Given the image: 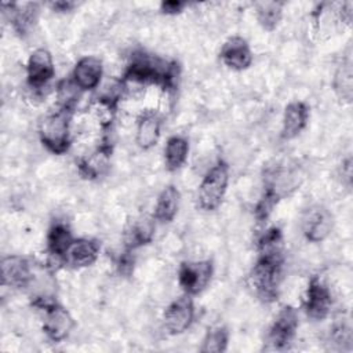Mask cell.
Here are the masks:
<instances>
[{
  "instance_id": "1",
  "label": "cell",
  "mask_w": 353,
  "mask_h": 353,
  "mask_svg": "<svg viewBox=\"0 0 353 353\" xmlns=\"http://www.w3.org/2000/svg\"><path fill=\"white\" fill-rule=\"evenodd\" d=\"M179 76L181 66L176 61L160 58L145 50H137L131 54L121 80L125 88H143L153 84L167 92H174L178 87Z\"/></svg>"
},
{
  "instance_id": "2",
  "label": "cell",
  "mask_w": 353,
  "mask_h": 353,
  "mask_svg": "<svg viewBox=\"0 0 353 353\" xmlns=\"http://www.w3.org/2000/svg\"><path fill=\"white\" fill-rule=\"evenodd\" d=\"M262 179V194L254 208L258 222H266L273 208L299 188L303 175L295 165L276 164L265 170Z\"/></svg>"
},
{
  "instance_id": "3",
  "label": "cell",
  "mask_w": 353,
  "mask_h": 353,
  "mask_svg": "<svg viewBox=\"0 0 353 353\" xmlns=\"http://www.w3.org/2000/svg\"><path fill=\"white\" fill-rule=\"evenodd\" d=\"M283 268L284 259L256 256L247 276V285L256 299L263 303H272L279 298Z\"/></svg>"
},
{
  "instance_id": "4",
  "label": "cell",
  "mask_w": 353,
  "mask_h": 353,
  "mask_svg": "<svg viewBox=\"0 0 353 353\" xmlns=\"http://www.w3.org/2000/svg\"><path fill=\"white\" fill-rule=\"evenodd\" d=\"M74 110L57 106L39 123V139L47 152L61 156L72 146V117Z\"/></svg>"
},
{
  "instance_id": "5",
  "label": "cell",
  "mask_w": 353,
  "mask_h": 353,
  "mask_svg": "<svg viewBox=\"0 0 353 353\" xmlns=\"http://www.w3.org/2000/svg\"><path fill=\"white\" fill-rule=\"evenodd\" d=\"M229 164L219 159L210 170L204 174L199 190L197 204L204 211H214L221 207L229 186Z\"/></svg>"
},
{
  "instance_id": "6",
  "label": "cell",
  "mask_w": 353,
  "mask_h": 353,
  "mask_svg": "<svg viewBox=\"0 0 353 353\" xmlns=\"http://www.w3.org/2000/svg\"><path fill=\"white\" fill-rule=\"evenodd\" d=\"M332 305L334 298L330 287L320 276H310L302 299V309L305 314L314 321H321L330 316Z\"/></svg>"
},
{
  "instance_id": "7",
  "label": "cell",
  "mask_w": 353,
  "mask_h": 353,
  "mask_svg": "<svg viewBox=\"0 0 353 353\" xmlns=\"http://www.w3.org/2000/svg\"><path fill=\"white\" fill-rule=\"evenodd\" d=\"M299 327L298 312L294 306H283L268 328L266 342L274 350H285L291 346Z\"/></svg>"
},
{
  "instance_id": "8",
  "label": "cell",
  "mask_w": 353,
  "mask_h": 353,
  "mask_svg": "<svg viewBox=\"0 0 353 353\" xmlns=\"http://www.w3.org/2000/svg\"><path fill=\"white\" fill-rule=\"evenodd\" d=\"M214 265L210 259L183 261L178 268V284L183 294L194 296L201 294L211 283Z\"/></svg>"
},
{
  "instance_id": "9",
  "label": "cell",
  "mask_w": 353,
  "mask_h": 353,
  "mask_svg": "<svg viewBox=\"0 0 353 353\" xmlns=\"http://www.w3.org/2000/svg\"><path fill=\"white\" fill-rule=\"evenodd\" d=\"M43 325L41 330L46 338L52 343L65 341L76 327V321L70 312L59 302H52L41 309Z\"/></svg>"
},
{
  "instance_id": "10",
  "label": "cell",
  "mask_w": 353,
  "mask_h": 353,
  "mask_svg": "<svg viewBox=\"0 0 353 353\" xmlns=\"http://www.w3.org/2000/svg\"><path fill=\"white\" fill-rule=\"evenodd\" d=\"M334 216L331 211L321 205L313 204L305 210L301 218V229L303 237L310 243L324 241L332 232Z\"/></svg>"
},
{
  "instance_id": "11",
  "label": "cell",
  "mask_w": 353,
  "mask_h": 353,
  "mask_svg": "<svg viewBox=\"0 0 353 353\" xmlns=\"http://www.w3.org/2000/svg\"><path fill=\"white\" fill-rule=\"evenodd\" d=\"M196 307L190 295L183 294L168 303L163 313V325L170 335H181L194 321Z\"/></svg>"
},
{
  "instance_id": "12",
  "label": "cell",
  "mask_w": 353,
  "mask_h": 353,
  "mask_svg": "<svg viewBox=\"0 0 353 353\" xmlns=\"http://www.w3.org/2000/svg\"><path fill=\"white\" fill-rule=\"evenodd\" d=\"M55 77V66L47 48H36L26 62V83L30 90L41 91Z\"/></svg>"
},
{
  "instance_id": "13",
  "label": "cell",
  "mask_w": 353,
  "mask_h": 353,
  "mask_svg": "<svg viewBox=\"0 0 353 353\" xmlns=\"http://www.w3.org/2000/svg\"><path fill=\"white\" fill-rule=\"evenodd\" d=\"M1 283L3 285L26 290L36 265L22 255H8L1 259Z\"/></svg>"
},
{
  "instance_id": "14",
  "label": "cell",
  "mask_w": 353,
  "mask_h": 353,
  "mask_svg": "<svg viewBox=\"0 0 353 353\" xmlns=\"http://www.w3.org/2000/svg\"><path fill=\"white\" fill-rule=\"evenodd\" d=\"M103 77V65L98 57L84 55L73 66L70 79L81 92L97 90Z\"/></svg>"
},
{
  "instance_id": "15",
  "label": "cell",
  "mask_w": 353,
  "mask_h": 353,
  "mask_svg": "<svg viewBox=\"0 0 353 353\" xmlns=\"http://www.w3.org/2000/svg\"><path fill=\"white\" fill-rule=\"evenodd\" d=\"M219 59L229 69L243 72L251 66L254 55L248 41L244 37L232 36L222 44Z\"/></svg>"
},
{
  "instance_id": "16",
  "label": "cell",
  "mask_w": 353,
  "mask_h": 353,
  "mask_svg": "<svg viewBox=\"0 0 353 353\" xmlns=\"http://www.w3.org/2000/svg\"><path fill=\"white\" fill-rule=\"evenodd\" d=\"M39 12H40L39 3L3 4L4 17H7V21L10 22L11 28L21 37L29 34V32L33 29V26L37 22Z\"/></svg>"
},
{
  "instance_id": "17",
  "label": "cell",
  "mask_w": 353,
  "mask_h": 353,
  "mask_svg": "<svg viewBox=\"0 0 353 353\" xmlns=\"http://www.w3.org/2000/svg\"><path fill=\"white\" fill-rule=\"evenodd\" d=\"M74 239L76 237L73 236L70 226L65 221L57 219L50 225L47 230L46 251L50 255V258L63 263L65 256L69 248L72 247Z\"/></svg>"
},
{
  "instance_id": "18",
  "label": "cell",
  "mask_w": 353,
  "mask_h": 353,
  "mask_svg": "<svg viewBox=\"0 0 353 353\" xmlns=\"http://www.w3.org/2000/svg\"><path fill=\"white\" fill-rule=\"evenodd\" d=\"M310 108L303 101H292L287 103L283 112L280 135L283 139L290 141L296 138L307 125Z\"/></svg>"
},
{
  "instance_id": "19",
  "label": "cell",
  "mask_w": 353,
  "mask_h": 353,
  "mask_svg": "<svg viewBox=\"0 0 353 353\" xmlns=\"http://www.w3.org/2000/svg\"><path fill=\"white\" fill-rule=\"evenodd\" d=\"M101 252V243L91 237L74 239L72 247L69 248L63 263L73 268L81 269L94 265Z\"/></svg>"
},
{
  "instance_id": "20",
  "label": "cell",
  "mask_w": 353,
  "mask_h": 353,
  "mask_svg": "<svg viewBox=\"0 0 353 353\" xmlns=\"http://www.w3.org/2000/svg\"><path fill=\"white\" fill-rule=\"evenodd\" d=\"M161 123V116L152 109L145 110L138 116L135 125V141L141 149L149 150L159 142Z\"/></svg>"
},
{
  "instance_id": "21",
  "label": "cell",
  "mask_w": 353,
  "mask_h": 353,
  "mask_svg": "<svg viewBox=\"0 0 353 353\" xmlns=\"http://www.w3.org/2000/svg\"><path fill=\"white\" fill-rule=\"evenodd\" d=\"M110 154H112L110 141L103 139V142L94 152H91L88 156L81 157L77 161L79 174L85 179L99 178L108 168Z\"/></svg>"
},
{
  "instance_id": "22",
  "label": "cell",
  "mask_w": 353,
  "mask_h": 353,
  "mask_svg": "<svg viewBox=\"0 0 353 353\" xmlns=\"http://www.w3.org/2000/svg\"><path fill=\"white\" fill-rule=\"evenodd\" d=\"M154 223L152 218H135L131 221L124 230V248L135 251L149 243L154 237Z\"/></svg>"
},
{
  "instance_id": "23",
  "label": "cell",
  "mask_w": 353,
  "mask_h": 353,
  "mask_svg": "<svg viewBox=\"0 0 353 353\" xmlns=\"http://www.w3.org/2000/svg\"><path fill=\"white\" fill-rule=\"evenodd\" d=\"M179 190L174 185L165 186L157 196L154 208H153V219L160 223H170L178 214L179 208Z\"/></svg>"
},
{
  "instance_id": "24",
  "label": "cell",
  "mask_w": 353,
  "mask_h": 353,
  "mask_svg": "<svg viewBox=\"0 0 353 353\" xmlns=\"http://www.w3.org/2000/svg\"><path fill=\"white\" fill-rule=\"evenodd\" d=\"M332 90L336 98L343 103H350L353 99V62L350 55L342 58L338 63L334 77Z\"/></svg>"
},
{
  "instance_id": "25",
  "label": "cell",
  "mask_w": 353,
  "mask_h": 353,
  "mask_svg": "<svg viewBox=\"0 0 353 353\" xmlns=\"http://www.w3.org/2000/svg\"><path fill=\"white\" fill-rule=\"evenodd\" d=\"M258 256L284 259V234L279 226H270L256 240Z\"/></svg>"
},
{
  "instance_id": "26",
  "label": "cell",
  "mask_w": 353,
  "mask_h": 353,
  "mask_svg": "<svg viewBox=\"0 0 353 353\" xmlns=\"http://www.w3.org/2000/svg\"><path fill=\"white\" fill-rule=\"evenodd\" d=\"M189 156V141L183 135H171L164 145V164L168 171H178Z\"/></svg>"
},
{
  "instance_id": "27",
  "label": "cell",
  "mask_w": 353,
  "mask_h": 353,
  "mask_svg": "<svg viewBox=\"0 0 353 353\" xmlns=\"http://www.w3.org/2000/svg\"><path fill=\"white\" fill-rule=\"evenodd\" d=\"M283 11H284L283 1L255 3V18H256L259 26L268 32H272L279 26L280 21L283 18Z\"/></svg>"
},
{
  "instance_id": "28",
  "label": "cell",
  "mask_w": 353,
  "mask_h": 353,
  "mask_svg": "<svg viewBox=\"0 0 353 353\" xmlns=\"http://www.w3.org/2000/svg\"><path fill=\"white\" fill-rule=\"evenodd\" d=\"M97 101L98 103L105 108L109 112H114L117 108V103L125 94V85L124 81L120 79H110L105 83H101V85L97 88Z\"/></svg>"
},
{
  "instance_id": "29",
  "label": "cell",
  "mask_w": 353,
  "mask_h": 353,
  "mask_svg": "<svg viewBox=\"0 0 353 353\" xmlns=\"http://www.w3.org/2000/svg\"><path fill=\"white\" fill-rule=\"evenodd\" d=\"M230 332L225 325H215L205 332L200 352L201 353H223L228 350Z\"/></svg>"
},
{
  "instance_id": "30",
  "label": "cell",
  "mask_w": 353,
  "mask_h": 353,
  "mask_svg": "<svg viewBox=\"0 0 353 353\" xmlns=\"http://www.w3.org/2000/svg\"><path fill=\"white\" fill-rule=\"evenodd\" d=\"M328 343L331 349L335 350H350L353 335H352V325L349 320L339 319L332 323L328 331Z\"/></svg>"
},
{
  "instance_id": "31",
  "label": "cell",
  "mask_w": 353,
  "mask_h": 353,
  "mask_svg": "<svg viewBox=\"0 0 353 353\" xmlns=\"http://www.w3.org/2000/svg\"><path fill=\"white\" fill-rule=\"evenodd\" d=\"M80 95H81V91L70 77L63 79L57 84V99H58V106L61 108L74 110V106Z\"/></svg>"
},
{
  "instance_id": "32",
  "label": "cell",
  "mask_w": 353,
  "mask_h": 353,
  "mask_svg": "<svg viewBox=\"0 0 353 353\" xmlns=\"http://www.w3.org/2000/svg\"><path fill=\"white\" fill-rule=\"evenodd\" d=\"M134 251H130V250H125L124 248V252L120 254V256L117 258V262H116V268L117 270L120 272V274H125L128 276L131 272H132V268H134V258H132V254Z\"/></svg>"
},
{
  "instance_id": "33",
  "label": "cell",
  "mask_w": 353,
  "mask_h": 353,
  "mask_svg": "<svg viewBox=\"0 0 353 353\" xmlns=\"http://www.w3.org/2000/svg\"><path fill=\"white\" fill-rule=\"evenodd\" d=\"M185 7H186V3L179 0H167L160 3V11L165 15H176L182 12Z\"/></svg>"
},
{
  "instance_id": "34",
  "label": "cell",
  "mask_w": 353,
  "mask_h": 353,
  "mask_svg": "<svg viewBox=\"0 0 353 353\" xmlns=\"http://www.w3.org/2000/svg\"><path fill=\"white\" fill-rule=\"evenodd\" d=\"M352 157L347 156L346 159L342 160V164L339 167V175L342 178V182L349 188L352 185Z\"/></svg>"
},
{
  "instance_id": "35",
  "label": "cell",
  "mask_w": 353,
  "mask_h": 353,
  "mask_svg": "<svg viewBox=\"0 0 353 353\" xmlns=\"http://www.w3.org/2000/svg\"><path fill=\"white\" fill-rule=\"evenodd\" d=\"M338 14H339V21L346 23V25H350L352 22V17H353V3L352 1H345L339 6V10H338Z\"/></svg>"
},
{
  "instance_id": "36",
  "label": "cell",
  "mask_w": 353,
  "mask_h": 353,
  "mask_svg": "<svg viewBox=\"0 0 353 353\" xmlns=\"http://www.w3.org/2000/svg\"><path fill=\"white\" fill-rule=\"evenodd\" d=\"M77 4L73 1H52L50 3V7L52 11L57 12H69L72 11Z\"/></svg>"
}]
</instances>
